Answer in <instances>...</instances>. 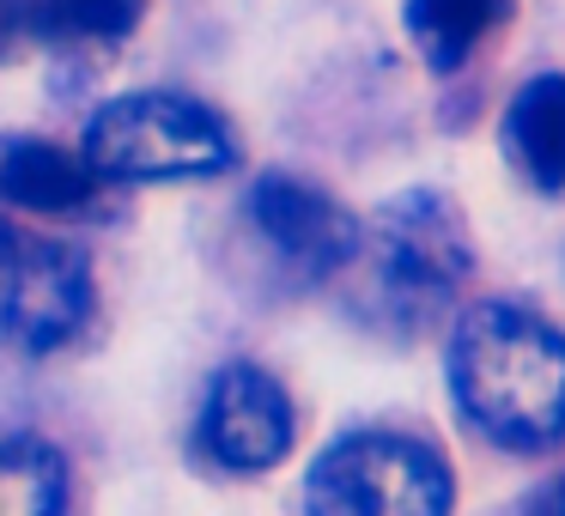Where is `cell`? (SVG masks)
Returning a JSON list of instances; mask_svg holds the SVG:
<instances>
[{
    "label": "cell",
    "mask_w": 565,
    "mask_h": 516,
    "mask_svg": "<svg viewBox=\"0 0 565 516\" xmlns=\"http://www.w3.org/2000/svg\"><path fill=\"white\" fill-rule=\"evenodd\" d=\"M92 316V273L74 244L0 225V346L55 353Z\"/></svg>",
    "instance_id": "cell-5"
},
{
    "label": "cell",
    "mask_w": 565,
    "mask_h": 516,
    "mask_svg": "<svg viewBox=\"0 0 565 516\" xmlns=\"http://www.w3.org/2000/svg\"><path fill=\"white\" fill-rule=\"evenodd\" d=\"M523 516H565V474H553L541 492H529Z\"/></svg>",
    "instance_id": "cell-13"
},
{
    "label": "cell",
    "mask_w": 565,
    "mask_h": 516,
    "mask_svg": "<svg viewBox=\"0 0 565 516\" xmlns=\"http://www.w3.org/2000/svg\"><path fill=\"white\" fill-rule=\"evenodd\" d=\"M450 395L487 443L547 455L565 443V334L523 304H475L450 329Z\"/></svg>",
    "instance_id": "cell-1"
},
{
    "label": "cell",
    "mask_w": 565,
    "mask_h": 516,
    "mask_svg": "<svg viewBox=\"0 0 565 516\" xmlns=\"http://www.w3.org/2000/svg\"><path fill=\"white\" fill-rule=\"evenodd\" d=\"M232 159L225 122L183 92H128L86 128V164L98 183H195L232 171Z\"/></svg>",
    "instance_id": "cell-3"
},
{
    "label": "cell",
    "mask_w": 565,
    "mask_h": 516,
    "mask_svg": "<svg viewBox=\"0 0 565 516\" xmlns=\"http://www.w3.org/2000/svg\"><path fill=\"white\" fill-rule=\"evenodd\" d=\"M516 0H407V37L431 74H456L487 37L511 25Z\"/></svg>",
    "instance_id": "cell-10"
},
{
    "label": "cell",
    "mask_w": 565,
    "mask_h": 516,
    "mask_svg": "<svg viewBox=\"0 0 565 516\" xmlns=\"http://www.w3.org/2000/svg\"><path fill=\"white\" fill-rule=\"evenodd\" d=\"M0 207H7V195H0Z\"/></svg>",
    "instance_id": "cell-14"
},
{
    "label": "cell",
    "mask_w": 565,
    "mask_h": 516,
    "mask_svg": "<svg viewBox=\"0 0 565 516\" xmlns=\"http://www.w3.org/2000/svg\"><path fill=\"white\" fill-rule=\"evenodd\" d=\"M140 0H38V13L62 31H86V37H116L135 25Z\"/></svg>",
    "instance_id": "cell-12"
},
{
    "label": "cell",
    "mask_w": 565,
    "mask_h": 516,
    "mask_svg": "<svg viewBox=\"0 0 565 516\" xmlns=\"http://www.w3.org/2000/svg\"><path fill=\"white\" fill-rule=\"evenodd\" d=\"M62 510H67L62 455L38 438L0 443V516H62Z\"/></svg>",
    "instance_id": "cell-11"
},
{
    "label": "cell",
    "mask_w": 565,
    "mask_h": 516,
    "mask_svg": "<svg viewBox=\"0 0 565 516\" xmlns=\"http://www.w3.org/2000/svg\"><path fill=\"white\" fill-rule=\"evenodd\" d=\"M359 268H365V298L395 329H431L456 292L475 273V237L450 195L438 189H407L377 219L359 225Z\"/></svg>",
    "instance_id": "cell-2"
},
{
    "label": "cell",
    "mask_w": 565,
    "mask_h": 516,
    "mask_svg": "<svg viewBox=\"0 0 565 516\" xmlns=\"http://www.w3.org/2000/svg\"><path fill=\"white\" fill-rule=\"evenodd\" d=\"M98 171L86 152H67L55 140H0V195L25 213H74L92 201Z\"/></svg>",
    "instance_id": "cell-9"
},
{
    "label": "cell",
    "mask_w": 565,
    "mask_h": 516,
    "mask_svg": "<svg viewBox=\"0 0 565 516\" xmlns=\"http://www.w3.org/2000/svg\"><path fill=\"white\" fill-rule=\"evenodd\" d=\"M450 462L407 431H347L305 480L310 516H450Z\"/></svg>",
    "instance_id": "cell-4"
},
{
    "label": "cell",
    "mask_w": 565,
    "mask_h": 516,
    "mask_svg": "<svg viewBox=\"0 0 565 516\" xmlns=\"http://www.w3.org/2000/svg\"><path fill=\"white\" fill-rule=\"evenodd\" d=\"M249 225L262 232V244H274L286 268L310 273V280L353 268L359 256V219L298 176H262L249 189Z\"/></svg>",
    "instance_id": "cell-7"
},
{
    "label": "cell",
    "mask_w": 565,
    "mask_h": 516,
    "mask_svg": "<svg viewBox=\"0 0 565 516\" xmlns=\"http://www.w3.org/2000/svg\"><path fill=\"white\" fill-rule=\"evenodd\" d=\"M292 438H298V413L280 377H268L262 365H225L213 377L195 419L201 462L225 467V474H262L292 450Z\"/></svg>",
    "instance_id": "cell-6"
},
{
    "label": "cell",
    "mask_w": 565,
    "mask_h": 516,
    "mask_svg": "<svg viewBox=\"0 0 565 516\" xmlns=\"http://www.w3.org/2000/svg\"><path fill=\"white\" fill-rule=\"evenodd\" d=\"M504 152L529 189L565 195V74H535L504 104Z\"/></svg>",
    "instance_id": "cell-8"
}]
</instances>
